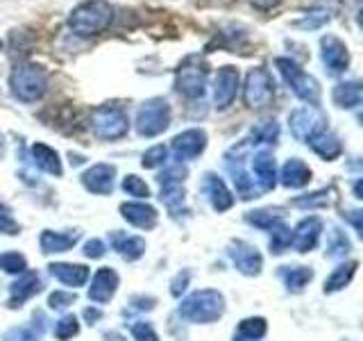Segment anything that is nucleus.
<instances>
[{
  "label": "nucleus",
  "instance_id": "1",
  "mask_svg": "<svg viewBox=\"0 0 363 341\" xmlns=\"http://www.w3.org/2000/svg\"><path fill=\"white\" fill-rule=\"evenodd\" d=\"M113 23V5L109 0H84L68 14V28L75 37H98Z\"/></svg>",
  "mask_w": 363,
  "mask_h": 341
},
{
  "label": "nucleus",
  "instance_id": "2",
  "mask_svg": "<svg viewBox=\"0 0 363 341\" xmlns=\"http://www.w3.org/2000/svg\"><path fill=\"white\" fill-rule=\"evenodd\" d=\"M9 89L21 102H37L48 91V73L39 64H18L9 75Z\"/></svg>",
  "mask_w": 363,
  "mask_h": 341
},
{
  "label": "nucleus",
  "instance_id": "3",
  "mask_svg": "<svg viewBox=\"0 0 363 341\" xmlns=\"http://www.w3.org/2000/svg\"><path fill=\"white\" fill-rule=\"evenodd\" d=\"M223 312H225V298L216 289L193 291L179 305L182 318H186L191 323H213L223 316Z\"/></svg>",
  "mask_w": 363,
  "mask_h": 341
},
{
  "label": "nucleus",
  "instance_id": "4",
  "mask_svg": "<svg viewBox=\"0 0 363 341\" xmlns=\"http://www.w3.org/2000/svg\"><path fill=\"white\" fill-rule=\"evenodd\" d=\"M89 128L94 130L98 139L116 141L128 134L130 119H128V114H125V109H121L118 105H100L96 109H91Z\"/></svg>",
  "mask_w": 363,
  "mask_h": 341
},
{
  "label": "nucleus",
  "instance_id": "5",
  "mask_svg": "<svg viewBox=\"0 0 363 341\" xmlns=\"http://www.w3.org/2000/svg\"><path fill=\"white\" fill-rule=\"evenodd\" d=\"M275 66L279 68L281 77L286 80L289 89L293 91L295 96L300 100H304L306 105H315L320 102V85H318V80L311 77L309 73H304L298 62L289 60V57H277L275 60Z\"/></svg>",
  "mask_w": 363,
  "mask_h": 341
},
{
  "label": "nucleus",
  "instance_id": "6",
  "mask_svg": "<svg viewBox=\"0 0 363 341\" xmlns=\"http://www.w3.org/2000/svg\"><path fill=\"white\" fill-rule=\"evenodd\" d=\"M209 80L207 62H200V57H189L175 71V89L186 98H202Z\"/></svg>",
  "mask_w": 363,
  "mask_h": 341
},
{
  "label": "nucleus",
  "instance_id": "7",
  "mask_svg": "<svg viewBox=\"0 0 363 341\" xmlns=\"http://www.w3.org/2000/svg\"><path fill=\"white\" fill-rule=\"evenodd\" d=\"M275 98V80L268 73V68L257 66L250 68V73L245 75L243 85V100L250 109H261L270 105V100Z\"/></svg>",
  "mask_w": 363,
  "mask_h": 341
},
{
  "label": "nucleus",
  "instance_id": "8",
  "mask_svg": "<svg viewBox=\"0 0 363 341\" xmlns=\"http://www.w3.org/2000/svg\"><path fill=\"white\" fill-rule=\"evenodd\" d=\"M170 125V105L164 98H150L136 112V132L141 136H157Z\"/></svg>",
  "mask_w": 363,
  "mask_h": 341
},
{
  "label": "nucleus",
  "instance_id": "9",
  "mask_svg": "<svg viewBox=\"0 0 363 341\" xmlns=\"http://www.w3.org/2000/svg\"><path fill=\"white\" fill-rule=\"evenodd\" d=\"M325 114L320 112V107L315 105H304L291 112L289 117V125H291V134L298 141H309L315 132L325 130Z\"/></svg>",
  "mask_w": 363,
  "mask_h": 341
},
{
  "label": "nucleus",
  "instance_id": "10",
  "mask_svg": "<svg viewBox=\"0 0 363 341\" xmlns=\"http://www.w3.org/2000/svg\"><path fill=\"white\" fill-rule=\"evenodd\" d=\"M238 87H241V73L236 66H220L213 80V102L218 109H227L234 102Z\"/></svg>",
  "mask_w": 363,
  "mask_h": 341
},
{
  "label": "nucleus",
  "instance_id": "11",
  "mask_svg": "<svg viewBox=\"0 0 363 341\" xmlns=\"http://www.w3.org/2000/svg\"><path fill=\"white\" fill-rule=\"evenodd\" d=\"M320 60L327 66V71L332 75H338L347 71L350 66V50L347 45L340 41L334 34H327L320 39Z\"/></svg>",
  "mask_w": 363,
  "mask_h": 341
},
{
  "label": "nucleus",
  "instance_id": "12",
  "mask_svg": "<svg viewBox=\"0 0 363 341\" xmlns=\"http://www.w3.org/2000/svg\"><path fill=\"white\" fill-rule=\"evenodd\" d=\"M230 257L234 261L236 271H241L243 276H259L261 266H264V257H261L257 246L247 242H232Z\"/></svg>",
  "mask_w": 363,
  "mask_h": 341
},
{
  "label": "nucleus",
  "instance_id": "13",
  "mask_svg": "<svg viewBox=\"0 0 363 341\" xmlns=\"http://www.w3.org/2000/svg\"><path fill=\"white\" fill-rule=\"evenodd\" d=\"M207 148V132L204 130H184L173 139V153L177 159H196Z\"/></svg>",
  "mask_w": 363,
  "mask_h": 341
},
{
  "label": "nucleus",
  "instance_id": "14",
  "mask_svg": "<svg viewBox=\"0 0 363 341\" xmlns=\"http://www.w3.org/2000/svg\"><path fill=\"white\" fill-rule=\"evenodd\" d=\"M113 178H116V166L111 164H96L86 168L82 173V185L91 193H98V196H107L113 189Z\"/></svg>",
  "mask_w": 363,
  "mask_h": 341
},
{
  "label": "nucleus",
  "instance_id": "15",
  "mask_svg": "<svg viewBox=\"0 0 363 341\" xmlns=\"http://www.w3.org/2000/svg\"><path fill=\"white\" fill-rule=\"evenodd\" d=\"M118 289V276L116 271L105 266V269H98L94 280H91V287H89V301H94L98 305H105L113 298V293Z\"/></svg>",
  "mask_w": 363,
  "mask_h": 341
},
{
  "label": "nucleus",
  "instance_id": "16",
  "mask_svg": "<svg viewBox=\"0 0 363 341\" xmlns=\"http://www.w3.org/2000/svg\"><path fill=\"white\" fill-rule=\"evenodd\" d=\"M320 234H323V221L318 216H309V219H302L298 227L293 230L291 244L298 253H309V250L315 248Z\"/></svg>",
  "mask_w": 363,
  "mask_h": 341
},
{
  "label": "nucleus",
  "instance_id": "17",
  "mask_svg": "<svg viewBox=\"0 0 363 341\" xmlns=\"http://www.w3.org/2000/svg\"><path fill=\"white\" fill-rule=\"evenodd\" d=\"M252 173L261 191H270L277 185V162L270 151H259L252 157Z\"/></svg>",
  "mask_w": 363,
  "mask_h": 341
},
{
  "label": "nucleus",
  "instance_id": "18",
  "mask_svg": "<svg viewBox=\"0 0 363 341\" xmlns=\"http://www.w3.org/2000/svg\"><path fill=\"white\" fill-rule=\"evenodd\" d=\"M41 287L43 284L37 273H32V271L21 273V278L11 284V289H9V307H21L26 301H30L32 296H37Z\"/></svg>",
  "mask_w": 363,
  "mask_h": 341
},
{
  "label": "nucleus",
  "instance_id": "19",
  "mask_svg": "<svg viewBox=\"0 0 363 341\" xmlns=\"http://www.w3.org/2000/svg\"><path fill=\"white\" fill-rule=\"evenodd\" d=\"M121 214L123 219L132 223L134 227H141V230H152L157 225V210L152 205L145 202H123L121 205Z\"/></svg>",
  "mask_w": 363,
  "mask_h": 341
},
{
  "label": "nucleus",
  "instance_id": "20",
  "mask_svg": "<svg viewBox=\"0 0 363 341\" xmlns=\"http://www.w3.org/2000/svg\"><path fill=\"white\" fill-rule=\"evenodd\" d=\"M204 191H207L209 202L216 212H227L234 205V196L218 175H213V173L204 175Z\"/></svg>",
  "mask_w": 363,
  "mask_h": 341
},
{
  "label": "nucleus",
  "instance_id": "21",
  "mask_svg": "<svg viewBox=\"0 0 363 341\" xmlns=\"http://www.w3.org/2000/svg\"><path fill=\"white\" fill-rule=\"evenodd\" d=\"M306 144L311 146V151H313L318 157L327 159V162H332V159L340 157V153H343V146H340V139H338V136H336L334 132H329L327 128L320 130V132H315Z\"/></svg>",
  "mask_w": 363,
  "mask_h": 341
},
{
  "label": "nucleus",
  "instance_id": "22",
  "mask_svg": "<svg viewBox=\"0 0 363 341\" xmlns=\"http://www.w3.org/2000/svg\"><path fill=\"white\" fill-rule=\"evenodd\" d=\"M281 185L289 187V189H302L304 185H309L311 180V168L306 166L302 159L298 157H291L286 164L281 166Z\"/></svg>",
  "mask_w": 363,
  "mask_h": 341
},
{
  "label": "nucleus",
  "instance_id": "23",
  "mask_svg": "<svg viewBox=\"0 0 363 341\" xmlns=\"http://www.w3.org/2000/svg\"><path fill=\"white\" fill-rule=\"evenodd\" d=\"M50 276L55 280H60L62 284H68V287H82V284L89 280V269L82 264H66V261H57V264H50Z\"/></svg>",
  "mask_w": 363,
  "mask_h": 341
},
{
  "label": "nucleus",
  "instance_id": "24",
  "mask_svg": "<svg viewBox=\"0 0 363 341\" xmlns=\"http://www.w3.org/2000/svg\"><path fill=\"white\" fill-rule=\"evenodd\" d=\"M79 239V232H52V230H43L41 232V250L45 255L50 253H66V250H71Z\"/></svg>",
  "mask_w": 363,
  "mask_h": 341
},
{
  "label": "nucleus",
  "instance_id": "25",
  "mask_svg": "<svg viewBox=\"0 0 363 341\" xmlns=\"http://www.w3.org/2000/svg\"><path fill=\"white\" fill-rule=\"evenodd\" d=\"M32 157H34V164H37L41 170L50 175H62V159L57 155V151H52L50 146L45 144H34L32 146Z\"/></svg>",
  "mask_w": 363,
  "mask_h": 341
},
{
  "label": "nucleus",
  "instance_id": "26",
  "mask_svg": "<svg viewBox=\"0 0 363 341\" xmlns=\"http://www.w3.org/2000/svg\"><path fill=\"white\" fill-rule=\"evenodd\" d=\"M361 98H363V91L359 82H340L334 87L332 91V100L336 102L338 107L343 109H354L361 105Z\"/></svg>",
  "mask_w": 363,
  "mask_h": 341
},
{
  "label": "nucleus",
  "instance_id": "27",
  "mask_svg": "<svg viewBox=\"0 0 363 341\" xmlns=\"http://www.w3.org/2000/svg\"><path fill=\"white\" fill-rule=\"evenodd\" d=\"M113 248L118 250V255L128 261L139 259L145 253V242L141 237H128V234H113L111 237Z\"/></svg>",
  "mask_w": 363,
  "mask_h": 341
},
{
  "label": "nucleus",
  "instance_id": "28",
  "mask_svg": "<svg viewBox=\"0 0 363 341\" xmlns=\"http://www.w3.org/2000/svg\"><path fill=\"white\" fill-rule=\"evenodd\" d=\"M279 276L291 291H302L313 280V271L309 266H281Z\"/></svg>",
  "mask_w": 363,
  "mask_h": 341
},
{
  "label": "nucleus",
  "instance_id": "29",
  "mask_svg": "<svg viewBox=\"0 0 363 341\" xmlns=\"http://www.w3.org/2000/svg\"><path fill=\"white\" fill-rule=\"evenodd\" d=\"M357 269H359V261H347V264H340L338 269H334L332 276L325 280V291L334 293V291H340L343 287H347L352 278H354Z\"/></svg>",
  "mask_w": 363,
  "mask_h": 341
},
{
  "label": "nucleus",
  "instance_id": "30",
  "mask_svg": "<svg viewBox=\"0 0 363 341\" xmlns=\"http://www.w3.org/2000/svg\"><path fill=\"white\" fill-rule=\"evenodd\" d=\"M266 318H245V321L238 323V330H236V337L234 341H259L261 337L266 335Z\"/></svg>",
  "mask_w": 363,
  "mask_h": 341
},
{
  "label": "nucleus",
  "instance_id": "31",
  "mask_svg": "<svg viewBox=\"0 0 363 341\" xmlns=\"http://www.w3.org/2000/svg\"><path fill=\"white\" fill-rule=\"evenodd\" d=\"M245 221L250 225L259 227V230H272L277 223L284 221V214L281 210H257V212H247Z\"/></svg>",
  "mask_w": 363,
  "mask_h": 341
},
{
  "label": "nucleus",
  "instance_id": "32",
  "mask_svg": "<svg viewBox=\"0 0 363 341\" xmlns=\"http://www.w3.org/2000/svg\"><path fill=\"white\" fill-rule=\"evenodd\" d=\"M250 136H252V144H275L279 136V125L275 119H264L255 125Z\"/></svg>",
  "mask_w": 363,
  "mask_h": 341
},
{
  "label": "nucleus",
  "instance_id": "33",
  "mask_svg": "<svg viewBox=\"0 0 363 341\" xmlns=\"http://www.w3.org/2000/svg\"><path fill=\"white\" fill-rule=\"evenodd\" d=\"M327 21H329V11L323 7H313L309 11H304V16L300 21H295L293 26L300 30H318V28H323Z\"/></svg>",
  "mask_w": 363,
  "mask_h": 341
},
{
  "label": "nucleus",
  "instance_id": "34",
  "mask_svg": "<svg viewBox=\"0 0 363 341\" xmlns=\"http://www.w3.org/2000/svg\"><path fill=\"white\" fill-rule=\"evenodd\" d=\"M184 178H186V168L182 164H177V166L166 168L157 180H159V185H162V191H173V189H182Z\"/></svg>",
  "mask_w": 363,
  "mask_h": 341
},
{
  "label": "nucleus",
  "instance_id": "35",
  "mask_svg": "<svg viewBox=\"0 0 363 341\" xmlns=\"http://www.w3.org/2000/svg\"><path fill=\"white\" fill-rule=\"evenodd\" d=\"M291 239H293L291 227L284 225V221L277 223V225L270 230V250H272L275 255L284 253V250H286V248L291 246Z\"/></svg>",
  "mask_w": 363,
  "mask_h": 341
},
{
  "label": "nucleus",
  "instance_id": "36",
  "mask_svg": "<svg viewBox=\"0 0 363 341\" xmlns=\"http://www.w3.org/2000/svg\"><path fill=\"white\" fill-rule=\"evenodd\" d=\"M350 253V242L347 237L340 232V230H332V234H329V244H327V257H345Z\"/></svg>",
  "mask_w": 363,
  "mask_h": 341
},
{
  "label": "nucleus",
  "instance_id": "37",
  "mask_svg": "<svg viewBox=\"0 0 363 341\" xmlns=\"http://www.w3.org/2000/svg\"><path fill=\"white\" fill-rule=\"evenodd\" d=\"M0 269H3L5 273L21 276V273L28 271V261L21 253H5V255H0Z\"/></svg>",
  "mask_w": 363,
  "mask_h": 341
},
{
  "label": "nucleus",
  "instance_id": "38",
  "mask_svg": "<svg viewBox=\"0 0 363 341\" xmlns=\"http://www.w3.org/2000/svg\"><path fill=\"white\" fill-rule=\"evenodd\" d=\"M77 332H79V323H77V318L73 314L62 316L60 321H57V325H55V337L62 339V341L75 337Z\"/></svg>",
  "mask_w": 363,
  "mask_h": 341
},
{
  "label": "nucleus",
  "instance_id": "39",
  "mask_svg": "<svg viewBox=\"0 0 363 341\" xmlns=\"http://www.w3.org/2000/svg\"><path fill=\"white\" fill-rule=\"evenodd\" d=\"M123 191L128 193V196H134V198H147V196H150V189H147V185L136 175H125L123 178Z\"/></svg>",
  "mask_w": 363,
  "mask_h": 341
},
{
  "label": "nucleus",
  "instance_id": "40",
  "mask_svg": "<svg viewBox=\"0 0 363 341\" xmlns=\"http://www.w3.org/2000/svg\"><path fill=\"white\" fill-rule=\"evenodd\" d=\"M166 157H168V148L166 146H152L150 151L143 155L141 164H143V168H157V166H162L166 162Z\"/></svg>",
  "mask_w": 363,
  "mask_h": 341
},
{
  "label": "nucleus",
  "instance_id": "41",
  "mask_svg": "<svg viewBox=\"0 0 363 341\" xmlns=\"http://www.w3.org/2000/svg\"><path fill=\"white\" fill-rule=\"evenodd\" d=\"M0 232L3 234H9V237H14L21 232V225L16 223V219L11 216L9 207L5 202H0Z\"/></svg>",
  "mask_w": 363,
  "mask_h": 341
},
{
  "label": "nucleus",
  "instance_id": "42",
  "mask_svg": "<svg viewBox=\"0 0 363 341\" xmlns=\"http://www.w3.org/2000/svg\"><path fill=\"white\" fill-rule=\"evenodd\" d=\"M329 193L327 189L325 191H315V193H309V196H302V198H295L293 205H298V207H325L329 202Z\"/></svg>",
  "mask_w": 363,
  "mask_h": 341
},
{
  "label": "nucleus",
  "instance_id": "43",
  "mask_svg": "<svg viewBox=\"0 0 363 341\" xmlns=\"http://www.w3.org/2000/svg\"><path fill=\"white\" fill-rule=\"evenodd\" d=\"M75 298H77L75 293H68V291H55V293H50L48 305L52 307V310H66L68 305H73V303H75Z\"/></svg>",
  "mask_w": 363,
  "mask_h": 341
},
{
  "label": "nucleus",
  "instance_id": "44",
  "mask_svg": "<svg viewBox=\"0 0 363 341\" xmlns=\"http://www.w3.org/2000/svg\"><path fill=\"white\" fill-rule=\"evenodd\" d=\"M132 335L136 341H159L157 332H155V328L150 323H134L132 325Z\"/></svg>",
  "mask_w": 363,
  "mask_h": 341
},
{
  "label": "nucleus",
  "instance_id": "45",
  "mask_svg": "<svg viewBox=\"0 0 363 341\" xmlns=\"http://www.w3.org/2000/svg\"><path fill=\"white\" fill-rule=\"evenodd\" d=\"M37 332L32 328H14L5 335V341H34Z\"/></svg>",
  "mask_w": 363,
  "mask_h": 341
},
{
  "label": "nucleus",
  "instance_id": "46",
  "mask_svg": "<svg viewBox=\"0 0 363 341\" xmlns=\"http://www.w3.org/2000/svg\"><path fill=\"white\" fill-rule=\"evenodd\" d=\"M84 255L89 259H100L105 255V244H102L100 239H91V242L84 244Z\"/></svg>",
  "mask_w": 363,
  "mask_h": 341
},
{
  "label": "nucleus",
  "instance_id": "47",
  "mask_svg": "<svg viewBox=\"0 0 363 341\" xmlns=\"http://www.w3.org/2000/svg\"><path fill=\"white\" fill-rule=\"evenodd\" d=\"M189 271H184V273H177V278L173 280V284H170V293L173 296H179L182 291L186 289V284H189Z\"/></svg>",
  "mask_w": 363,
  "mask_h": 341
},
{
  "label": "nucleus",
  "instance_id": "48",
  "mask_svg": "<svg viewBox=\"0 0 363 341\" xmlns=\"http://www.w3.org/2000/svg\"><path fill=\"white\" fill-rule=\"evenodd\" d=\"M247 3L259 11H272L275 7L281 5V0H247Z\"/></svg>",
  "mask_w": 363,
  "mask_h": 341
},
{
  "label": "nucleus",
  "instance_id": "49",
  "mask_svg": "<svg viewBox=\"0 0 363 341\" xmlns=\"http://www.w3.org/2000/svg\"><path fill=\"white\" fill-rule=\"evenodd\" d=\"M347 219L352 221V223H354V230L361 234V230H363V227H361V212L359 210H354V212H350L347 214Z\"/></svg>",
  "mask_w": 363,
  "mask_h": 341
},
{
  "label": "nucleus",
  "instance_id": "50",
  "mask_svg": "<svg viewBox=\"0 0 363 341\" xmlns=\"http://www.w3.org/2000/svg\"><path fill=\"white\" fill-rule=\"evenodd\" d=\"M84 316L89 318V321H98V318H100V310H91V307H89V310L84 312Z\"/></svg>",
  "mask_w": 363,
  "mask_h": 341
},
{
  "label": "nucleus",
  "instance_id": "51",
  "mask_svg": "<svg viewBox=\"0 0 363 341\" xmlns=\"http://www.w3.org/2000/svg\"><path fill=\"white\" fill-rule=\"evenodd\" d=\"M211 5H218V7H230V5H234L236 0H209Z\"/></svg>",
  "mask_w": 363,
  "mask_h": 341
},
{
  "label": "nucleus",
  "instance_id": "52",
  "mask_svg": "<svg viewBox=\"0 0 363 341\" xmlns=\"http://www.w3.org/2000/svg\"><path fill=\"white\" fill-rule=\"evenodd\" d=\"M105 337H107V341H125V339H123L121 335H116V332H107Z\"/></svg>",
  "mask_w": 363,
  "mask_h": 341
},
{
  "label": "nucleus",
  "instance_id": "53",
  "mask_svg": "<svg viewBox=\"0 0 363 341\" xmlns=\"http://www.w3.org/2000/svg\"><path fill=\"white\" fill-rule=\"evenodd\" d=\"M354 193H357V198H361V180L354 185Z\"/></svg>",
  "mask_w": 363,
  "mask_h": 341
},
{
  "label": "nucleus",
  "instance_id": "54",
  "mask_svg": "<svg viewBox=\"0 0 363 341\" xmlns=\"http://www.w3.org/2000/svg\"><path fill=\"white\" fill-rule=\"evenodd\" d=\"M0 50H3V39H0Z\"/></svg>",
  "mask_w": 363,
  "mask_h": 341
}]
</instances>
